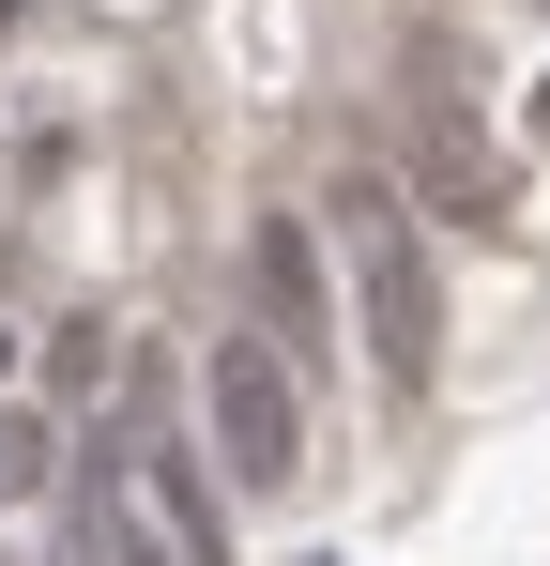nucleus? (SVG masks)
Here are the masks:
<instances>
[{"instance_id": "f257e3e1", "label": "nucleus", "mask_w": 550, "mask_h": 566, "mask_svg": "<svg viewBox=\"0 0 550 566\" xmlns=\"http://www.w3.org/2000/svg\"><path fill=\"white\" fill-rule=\"evenodd\" d=\"M321 214H337V261H352V306H367L382 382H429V368H444V276H429V214H413V185L352 169Z\"/></svg>"}, {"instance_id": "f03ea898", "label": "nucleus", "mask_w": 550, "mask_h": 566, "mask_svg": "<svg viewBox=\"0 0 550 566\" xmlns=\"http://www.w3.org/2000/svg\"><path fill=\"white\" fill-rule=\"evenodd\" d=\"M199 413H214V460H230V490H290V474H306V368L275 353L261 322L199 353Z\"/></svg>"}, {"instance_id": "7ed1b4c3", "label": "nucleus", "mask_w": 550, "mask_h": 566, "mask_svg": "<svg viewBox=\"0 0 550 566\" xmlns=\"http://www.w3.org/2000/svg\"><path fill=\"white\" fill-rule=\"evenodd\" d=\"M245 276H261V337L290 353V368H321V353H337V291H321L306 214H261V230H245Z\"/></svg>"}, {"instance_id": "20e7f679", "label": "nucleus", "mask_w": 550, "mask_h": 566, "mask_svg": "<svg viewBox=\"0 0 550 566\" xmlns=\"http://www.w3.org/2000/svg\"><path fill=\"white\" fill-rule=\"evenodd\" d=\"M413 185L444 199V214H474V230H489V214H505V154H489V138L429 93V107H413Z\"/></svg>"}, {"instance_id": "39448f33", "label": "nucleus", "mask_w": 550, "mask_h": 566, "mask_svg": "<svg viewBox=\"0 0 550 566\" xmlns=\"http://www.w3.org/2000/svg\"><path fill=\"white\" fill-rule=\"evenodd\" d=\"M123 490L154 505L169 566H230V521H214V490H199V460H183V444H138V474H123Z\"/></svg>"}, {"instance_id": "423d86ee", "label": "nucleus", "mask_w": 550, "mask_h": 566, "mask_svg": "<svg viewBox=\"0 0 550 566\" xmlns=\"http://www.w3.org/2000/svg\"><path fill=\"white\" fill-rule=\"evenodd\" d=\"M107 382H123V322H62L46 337V413H107Z\"/></svg>"}, {"instance_id": "0eeeda50", "label": "nucleus", "mask_w": 550, "mask_h": 566, "mask_svg": "<svg viewBox=\"0 0 550 566\" xmlns=\"http://www.w3.org/2000/svg\"><path fill=\"white\" fill-rule=\"evenodd\" d=\"M536 138H550V77H536Z\"/></svg>"}, {"instance_id": "6e6552de", "label": "nucleus", "mask_w": 550, "mask_h": 566, "mask_svg": "<svg viewBox=\"0 0 550 566\" xmlns=\"http://www.w3.org/2000/svg\"><path fill=\"white\" fill-rule=\"evenodd\" d=\"M0 368H15V337H0Z\"/></svg>"}]
</instances>
